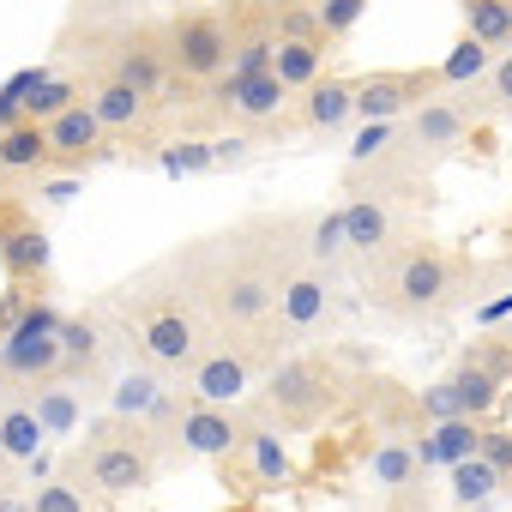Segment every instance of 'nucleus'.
<instances>
[{
	"mask_svg": "<svg viewBox=\"0 0 512 512\" xmlns=\"http://www.w3.org/2000/svg\"><path fill=\"white\" fill-rule=\"evenodd\" d=\"M344 229H350V253L386 260V253L398 247V211H392V193H350V199H344Z\"/></svg>",
	"mask_w": 512,
	"mask_h": 512,
	"instance_id": "nucleus-13",
	"label": "nucleus"
},
{
	"mask_svg": "<svg viewBox=\"0 0 512 512\" xmlns=\"http://www.w3.org/2000/svg\"><path fill=\"white\" fill-rule=\"evenodd\" d=\"M43 127H49V145H55L49 169L79 175V169H91L97 157H109V127H103V115H97L91 103H73L67 115H55V121H43Z\"/></svg>",
	"mask_w": 512,
	"mask_h": 512,
	"instance_id": "nucleus-10",
	"label": "nucleus"
},
{
	"mask_svg": "<svg viewBox=\"0 0 512 512\" xmlns=\"http://www.w3.org/2000/svg\"><path fill=\"white\" fill-rule=\"evenodd\" d=\"M139 350H145V362L151 368H163V374H187L211 344H205V326H199V314H187L181 302H169V308H151L145 320H139Z\"/></svg>",
	"mask_w": 512,
	"mask_h": 512,
	"instance_id": "nucleus-6",
	"label": "nucleus"
},
{
	"mask_svg": "<svg viewBox=\"0 0 512 512\" xmlns=\"http://www.w3.org/2000/svg\"><path fill=\"white\" fill-rule=\"evenodd\" d=\"M482 320H488V326H494V320H512V290H506L500 302H488V308H482Z\"/></svg>",
	"mask_w": 512,
	"mask_h": 512,
	"instance_id": "nucleus-39",
	"label": "nucleus"
},
{
	"mask_svg": "<svg viewBox=\"0 0 512 512\" xmlns=\"http://www.w3.org/2000/svg\"><path fill=\"white\" fill-rule=\"evenodd\" d=\"M458 91H464V97H458V109H464L470 121H494V115H500V121H512V49H506V55H500L476 85H458Z\"/></svg>",
	"mask_w": 512,
	"mask_h": 512,
	"instance_id": "nucleus-19",
	"label": "nucleus"
},
{
	"mask_svg": "<svg viewBox=\"0 0 512 512\" xmlns=\"http://www.w3.org/2000/svg\"><path fill=\"white\" fill-rule=\"evenodd\" d=\"M326 308H332V278H326V266H296V272H284L278 320H284L290 332L320 326V320H326Z\"/></svg>",
	"mask_w": 512,
	"mask_h": 512,
	"instance_id": "nucleus-14",
	"label": "nucleus"
},
{
	"mask_svg": "<svg viewBox=\"0 0 512 512\" xmlns=\"http://www.w3.org/2000/svg\"><path fill=\"white\" fill-rule=\"evenodd\" d=\"M272 7H290V0H272Z\"/></svg>",
	"mask_w": 512,
	"mask_h": 512,
	"instance_id": "nucleus-41",
	"label": "nucleus"
},
{
	"mask_svg": "<svg viewBox=\"0 0 512 512\" xmlns=\"http://www.w3.org/2000/svg\"><path fill=\"white\" fill-rule=\"evenodd\" d=\"M272 31H278V43H326V31H320V0H290V7H272Z\"/></svg>",
	"mask_w": 512,
	"mask_h": 512,
	"instance_id": "nucleus-29",
	"label": "nucleus"
},
{
	"mask_svg": "<svg viewBox=\"0 0 512 512\" xmlns=\"http://www.w3.org/2000/svg\"><path fill=\"white\" fill-rule=\"evenodd\" d=\"M500 380L488 374V368H476L470 356H458L452 362V374H440L428 392H422V416H434V422H446V416H488L494 404H500Z\"/></svg>",
	"mask_w": 512,
	"mask_h": 512,
	"instance_id": "nucleus-9",
	"label": "nucleus"
},
{
	"mask_svg": "<svg viewBox=\"0 0 512 512\" xmlns=\"http://www.w3.org/2000/svg\"><path fill=\"white\" fill-rule=\"evenodd\" d=\"M157 374H163V368H151V362H145V368H127V374L115 380V392H109L115 416H151V410H157V398L169 392Z\"/></svg>",
	"mask_w": 512,
	"mask_h": 512,
	"instance_id": "nucleus-24",
	"label": "nucleus"
},
{
	"mask_svg": "<svg viewBox=\"0 0 512 512\" xmlns=\"http://www.w3.org/2000/svg\"><path fill=\"white\" fill-rule=\"evenodd\" d=\"M278 290H284V272H272L266 260H235V266H223V272L205 284L211 326H217L223 338L260 326V320L278 308Z\"/></svg>",
	"mask_w": 512,
	"mask_h": 512,
	"instance_id": "nucleus-4",
	"label": "nucleus"
},
{
	"mask_svg": "<svg viewBox=\"0 0 512 512\" xmlns=\"http://www.w3.org/2000/svg\"><path fill=\"white\" fill-rule=\"evenodd\" d=\"M211 163H217V145H205V139L163 145V169H169V175H193V169H211Z\"/></svg>",
	"mask_w": 512,
	"mask_h": 512,
	"instance_id": "nucleus-34",
	"label": "nucleus"
},
{
	"mask_svg": "<svg viewBox=\"0 0 512 512\" xmlns=\"http://www.w3.org/2000/svg\"><path fill=\"white\" fill-rule=\"evenodd\" d=\"M169 464V446L163 434L145 422V416H115V422H97L61 464L67 482H79L85 494H139L157 482V470Z\"/></svg>",
	"mask_w": 512,
	"mask_h": 512,
	"instance_id": "nucleus-1",
	"label": "nucleus"
},
{
	"mask_svg": "<svg viewBox=\"0 0 512 512\" xmlns=\"http://www.w3.org/2000/svg\"><path fill=\"white\" fill-rule=\"evenodd\" d=\"M416 464H422V452H416V446H398V440H386V446L374 452V476H380V488H404V482L416 476Z\"/></svg>",
	"mask_w": 512,
	"mask_h": 512,
	"instance_id": "nucleus-30",
	"label": "nucleus"
},
{
	"mask_svg": "<svg viewBox=\"0 0 512 512\" xmlns=\"http://www.w3.org/2000/svg\"><path fill=\"white\" fill-rule=\"evenodd\" d=\"M482 458H488V464H494L500 476H512V434L488 422V428H482Z\"/></svg>",
	"mask_w": 512,
	"mask_h": 512,
	"instance_id": "nucleus-36",
	"label": "nucleus"
},
{
	"mask_svg": "<svg viewBox=\"0 0 512 512\" xmlns=\"http://www.w3.org/2000/svg\"><path fill=\"white\" fill-rule=\"evenodd\" d=\"M31 512H91V494H85L79 482L55 476V482H43V488L31 494Z\"/></svg>",
	"mask_w": 512,
	"mask_h": 512,
	"instance_id": "nucleus-33",
	"label": "nucleus"
},
{
	"mask_svg": "<svg viewBox=\"0 0 512 512\" xmlns=\"http://www.w3.org/2000/svg\"><path fill=\"white\" fill-rule=\"evenodd\" d=\"M374 302L398 320H434L458 302V266L446 260L440 247L416 241V247H392L386 260H374Z\"/></svg>",
	"mask_w": 512,
	"mask_h": 512,
	"instance_id": "nucleus-3",
	"label": "nucleus"
},
{
	"mask_svg": "<svg viewBox=\"0 0 512 512\" xmlns=\"http://www.w3.org/2000/svg\"><path fill=\"white\" fill-rule=\"evenodd\" d=\"M302 253H308V266H338L344 253H350V229H344V205L338 211H314L308 217V241H302Z\"/></svg>",
	"mask_w": 512,
	"mask_h": 512,
	"instance_id": "nucleus-23",
	"label": "nucleus"
},
{
	"mask_svg": "<svg viewBox=\"0 0 512 512\" xmlns=\"http://www.w3.org/2000/svg\"><path fill=\"white\" fill-rule=\"evenodd\" d=\"M326 55H332V43H278V79L290 91L320 85L326 79Z\"/></svg>",
	"mask_w": 512,
	"mask_h": 512,
	"instance_id": "nucleus-26",
	"label": "nucleus"
},
{
	"mask_svg": "<svg viewBox=\"0 0 512 512\" xmlns=\"http://www.w3.org/2000/svg\"><path fill=\"white\" fill-rule=\"evenodd\" d=\"M55 145H49V127L43 121H19L13 133H0V169L7 175H25V169H49Z\"/></svg>",
	"mask_w": 512,
	"mask_h": 512,
	"instance_id": "nucleus-21",
	"label": "nucleus"
},
{
	"mask_svg": "<svg viewBox=\"0 0 512 512\" xmlns=\"http://www.w3.org/2000/svg\"><path fill=\"white\" fill-rule=\"evenodd\" d=\"M169 31H127L121 37V49H115V67H109V79H127L133 91H145L151 103L163 97V85H169Z\"/></svg>",
	"mask_w": 512,
	"mask_h": 512,
	"instance_id": "nucleus-11",
	"label": "nucleus"
},
{
	"mask_svg": "<svg viewBox=\"0 0 512 512\" xmlns=\"http://www.w3.org/2000/svg\"><path fill=\"white\" fill-rule=\"evenodd\" d=\"M338 404H344L338 368L326 356L302 350V356H284L266 374L260 404H253V422H260V428H284V434H302V428H320Z\"/></svg>",
	"mask_w": 512,
	"mask_h": 512,
	"instance_id": "nucleus-2",
	"label": "nucleus"
},
{
	"mask_svg": "<svg viewBox=\"0 0 512 512\" xmlns=\"http://www.w3.org/2000/svg\"><path fill=\"white\" fill-rule=\"evenodd\" d=\"M73 103H79V91H73L67 79H43V85L25 97V115H31V121H55V115H67Z\"/></svg>",
	"mask_w": 512,
	"mask_h": 512,
	"instance_id": "nucleus-31",
	"label": "nucleus"
},
{
	"mask_svg": "<svg viewBox=\"0 0 512 512\" xmlns=\"http://www.w3.org/2000/svg\"><path fill=\"white\" fill-rule=\"evenodd\" d=\"M0 266L13 284H37L49 272V235L25 217H0Z\"/></svg>",
	"mask_w": 512,
	"mask_h": 512,
	"instance_id": "nucleus-16",
	"label": "nucleus"
},
{
	"mask_svg": "<svg viewBox=\"0 0 512 512\" xmlns=\"http://www.w3.org/2000/svg\"><path fill=\"white\" fill-rule=\"evenodd\" d=\"M0 470H13V464H7V458H0ZM0 482H7V476H0Z\"/></svg>",
	"mask_w": 512,
	"mask_h": 512,
	"instance_id": "nucleus-40",
	"label": "nucleus"
},
{
	"mask_svg": "<svg viewBox=\"0 0 512 512\" xmlns=\"http://www.w3.org/2000/svg\"><path fill=\"white\" fill-rule=\"evenodd\" d=\"M488 67H494V49H488V43H476V37L464 31V37H458V49L440 61V79H446V91H452V85H476Z\"/></svg>",
	"mask_w": 512,
	"mask_h": 512,
	"instance_id": "nucleus-28",
	"label": "nucleus"
},
{
	"mask_svg": "<svg viewBox=\"0 0 512 512\" xmlns=\"http://www.w3.org/2000/svg\"><path fill=\"white\" fill-rule=\"evenodd\" d=\"M31 404H37V416H43V428H49V434H73V428H79V416H85V404H79V386H73V380H43V386L31 392Z\"/></svg>",
	"mask_w": 512,
	"mask_h": 512,
	"instance_id": "nucleus-25",
	"label": "nucleus"
},
{
	"mask_svg": "<svg viewBox=\"0 0 512 512\" xmlns=\"http://www.w3.org/2000/svg\"><path fill=\"white\" fill-rule=\"evenodd\" d=\"M470 115L458 109V97H428L416 115H410V145H422L428 157H452L464 139H470Z\"/></svg>",
	"mask_w": 512,
	"mask_h": 512,
	"instance_id": "nucleus-15",
	"label": "nucleus"
},
{
	"mask_svg": "<svg viewBox=\"0 0 512 512\" xmlns=\"http://www.w3.org/2000/svg\"><path fill=\"white\" fill-rule=\"evenodd\" d=\"M398 139V121H362V133L350 139V169H368L374 157H386Z\"/></svg>",
	"mask_w": 512,
	"mask_h": 512,
	"instance_id": "nucleus-32",
	"label": "nucleus"
},
{
	"mask_svg": "<svg viewBox=\"0 0 512 512\" xmlns=\"http://www.w3.org/2000/svg\"><path fill=\"white\" fill-rule=\"evenodd\" d=\"M235 61V25L229 13H181L169 25V67L193 85H211L223 79Z\"/></svg>",
	"mask_w": 512,
	"mask_h": 512,
	"instance_id": "nucleus-5",
	"label": "nucleus"
},
{
	"mask_svg": "<svg viewBox=\"0 0 512 512\" xmlns=\"http://www.w3.org/2000/svg\"><path fill=\"white\" fill-rule=\"evenodd\" d=\"M362 13H368V0H320V31H326V43L350 37Z\"/></svg>",
	"mask_w": 512,
	"mask_h": 512,
	"instance_id": "nucleus-35",
	"label": "nucleus"
},
{
	"mask_svg": "<svg viewBox=\"0 0 512 512\" xmlns=\"http://www.w3.org/2000/svg\"><path fill=\"white\" fill-rule=\"evenodd\" d=\"M434 91H446L440 67H422V73H362V79H356V121H398V115H416Z\"/></svg>",
	"mask_w": 512,
	"mask_h": 512,
	"instance_id": "nucleus-8",
	"label": "nucleus"
},
{
	"mask_svg": "<svg viewBox=\"0 0 512 512\" xmlns=\"http://www.w3.org/2000/svg\"><path fill=\"white\" fill-rule=\"evenodd\" d=\"M350 121H356V79L326 73L320 85L302 91V127H308V133H338V127H350Z\"/></svg>",
	"mask_w": 512,
	"mask_h": 512,
	"instance_id": "nucleus-17",
	"label": "nucleus"
},
{
	"mask_svg": "<svg viewBox=\"0 0 512 512\" xmlns=\"http://www.w3.org/2000/svg\"><path fill=\"white\" fill-rule=\"evenodd\" d=\"M85 103L103 115V127H109V133H133V127L151 115V97H145V91H133L127 79H97V91H91Z\"/></svg>",
	"mask_w": 512,
	"mask_h": 512,
	"instance_id": "nucleus-20",
	"label": "nucleus"
},
{
	"mask_svg": "<svg viewBox=\"0 0 512 512\" xmlns=\"http://www.w3.org/2000/svg\"><path fill=\"white\" fill-rule=\"evenodd\" d=\"M464 31L488 49L512 43V0H464Z\"/></svg>",
	"mask_w": 512,
	"mask_h": 512,
	"instance_id": "nucleus-27",
	"label": "nucleus"
},
{
	"mask_svg": "<svg viewBox=\"0 0 512 512\" xmlns=\"http://www.w3.org/2000/svg\"><path fill=\"white\" fill-rule=\"evenodd\" d=\"M0 512H31V494H19V488L0 482Z\"/></svg>",
	"mask_w": 512,
	"mask_h": 512,
	"instance_id": "nucleus-38",
	"label": "nucleus"
},
{
	"mask_svg": "<svg viewBox=\"0 0 512 512\" xmlns=\"http://www.w3.org/2000/svg\"><path fill=\"white\" fill-rule=\"evenodd\" d=\"M247 386H253V368H247V356H241L235 344H211V350L187 368V392H193L199 404H241Z\"/></svg>",
	"mask_w": 512,
	"mask_h": 512,
	"instance_id": "nucleus-12",
	"label": "nucleus"
},
{
	"mask_svg": "<svg viewBox=\"0 0 512 512\" xmlns=\"http://www.w3.org/2000/svg\"><path fill=\"white\" fill-rule=\"evenodd\" d=\"M506 338H512V320H506Z\"/></svg>",
	"mask_w": 512,
	"mask_h": 512,
	"instance_id": "nucleus-42",
	"label": "nucleus"
},
{
	"mask_svg": "<svg viewBox=\"0 0 512 512\" xmlns=\"http://www.w3.org/2000/svg\"><path fill=\"white\" fill-rule=\"evenodd\" d=\"M482 428H488V416H446V422H434V434L416 452H422V464H446L452 470V464L482 452Z\"/></svg>",
	"mask_w": 512,
	"mask_h": 512,
	"instance_id": "nucleus-18",
	"label": "nucleus"
},
{
	"mask_svg": "<svg viewBox=\"0 0 512 512\" xmlns=\"http://www.w3.org/2000/svg\"><path fill=\"white\" fill-rule=\"evenodd\" d=\"M19 121H31V115H25V97H13L7 85H0V133H13Z\"/></svg>",
	"mask_w": 512,
	"mask_h": 512,
	"instance_id": "nucleus-37",
	"label": "nucleus"
},
{
	"mask_svg": "<svg viewBox=\"0 0 512 512\" xmlns=\"http://www.w3.org/2000/svg\"><path fill=\"white\" fill-rule=\"evenodd\" d=\"M260 428L253 422V410H235V404H187V416H181V440H175V458H211V464H223L229 452H241L247 446V434Z\"/></svg>",
	"mask_w": 512,
	"mask_h": 512,
	"instance_id": "nucleus-7",
	"label": "nucleus"
},
{
	"mask_svg": "<svg viewBox=\"0 0 512 512\" xmlns=\"http://www.w3.org/2000/svg\"><path fill=\"white\" fill-rule=\"evenodd\" d=\"M500 488H506V476H500L482 452L464 458V464H452V500H458V512H482Z\"/></svg>",
	"mask_w": 512,
	"mask_h": 512,
	"instance_id": "nucleus-22",
	"label": "nucleus"
}]
</instances>
